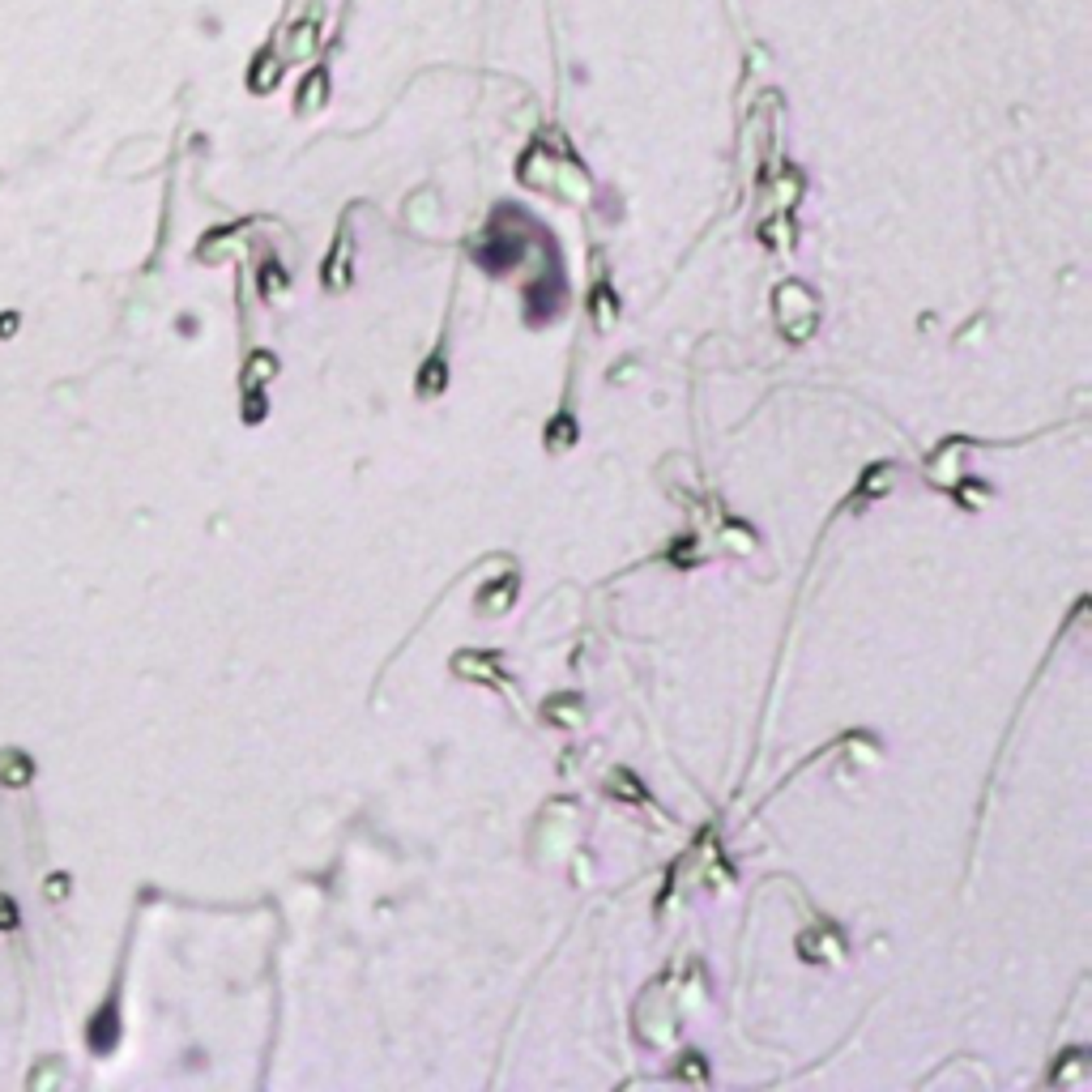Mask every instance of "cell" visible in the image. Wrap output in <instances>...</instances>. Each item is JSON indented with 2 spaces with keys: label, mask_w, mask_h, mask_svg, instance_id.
Listing matches in <instances>:
<instances>
[{
  "label": "cell",
  "mask_w": 1092,
  "mask_h": 1092,
  "mask_svg": "<svg viewBox=\"0 0 1092 1092\" xmlns=\"http://www.w3.org/2000/svg\"><path fill=\"white\" fill-rule=\"evenodd\" d=\"M0 926H14V909H9L5 896H0Z\"/></svg>",
  "instance_id": "cell-1"
}]
</instances>
